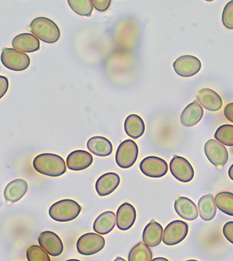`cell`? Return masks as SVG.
Masks as SVG:
<instances>
[{"mask_svg": "<svg viewBox=\"0 0 233 261\" xmlns=\"http://www.w3.org/2000/svg\"><path fill=\"white\" fill-rule=\"evenodd\" d=\"M172 175L181 182H189L194 179L195 171L192 165L184 158L175 155L170 163Z\"/></svg>", "mask_w": 233, "mask_h": 261, "instance_id": "obj_11", "label": "cell"}, {"mask_svg": "<svg viewBox=\"0 0 233 261\" xmlns=\"http://www.w3.org/2000/svg\"><path fill=\"white\" fill-rule=\"evenodd\" d=\"M124 127L128 136L133 139L140 138L145 131V122L137 114H130L125 119Z\"/></svg>", "mask_w": 233, "mask_h": 261, "instance_id": "obj_25", "label": "cell"}, {"mask_svg": "<svg viewBox=\"0 0 233 261\" xmlns=\"http://www.w3.org/2000/svg\"><path fill=\"white\" fill-rule=\"evenodd\" d=\"M224 115L229 121L233 123V102L229 103L224 108Z\"/></svg>", "mask_w": 233, "mask_h": 261, "instance_id": "obj_35", "label": "cell"}, {"mask_svg": "<svg viewBox=\"0 0 233 261\" xmlns=\"http://www.w3.org/2000/svg\"><path fill=\"white\" fill-rule=\"evenodd\" d=\"M139 149L133 140H127L118 146L115 155L116 165L120 168L129 169L135 163L138 156Z\"/></svg>", "mask_w": 233, "mask_h": 261, "instance_id": "obj_5", "label": "cell"}, {"mask_svg": "<svg viewBox=\"0 0 233 261\" xmlns=\"http://www.w3.org/2000/svg\"><path fill=\"white\" fill-rule=\"evenodd\" d=\"M204 115V110L197 100L193 101L181 112L180 122L185 127H193L201 121Z\"/></svg>", "mask_w": 233, "mask_h": 261, "instance_id": "obj_18", "label": "cell"}, {"mask_svg": "<svg viewBox=\"0 0 233 261\" xmlns=\"http://www.w3.org/2000/svg\"><path fill=\"white\" fill-rule=\"evenodd\" d=\"M9 83L8 78L0 75V100L5 96L8 91Z\"/></svg>", "mask_w": 233, "mask_h": 261, "instance_id": "obj_34", "label": "cell"}, {"mask_svg": "<svg viewBox=\"0 0 233 261\" xmlns=\"http://www.w3.org/2000/svg\"><path fill=\"white\" fill-rule=\"evenodd\" d=\"M186 261H199V260H194V259H191V260H186Z\"/></svg>", "mask_w": 233, "mask_h": 261, "instance_id": "obj_40", "label": "cell"}, {"mask_svg": "<svg viewBox=\"0 0 233 261\" xmlns=\"http://www.w3.org/2000/svg\"><path fill=\"white\" fill-rule=\"evenodd\" d=\"M216 205L221 212L233 217V193L230 192H219L215 197Z\"/></svg>", "mask_w": 233, "mask_h": 261, "instance_id": "obj_27", "label": "cell"}, {"mask_svg": "<svg viewBox=\"0 0 233 261\" xmlns=\"http://www.w3.org/2000/svg\"><path fill=\"white\" fill-rule=\"evenodd\" d=\"M198 213L200 218L205 222H209L217 215V205L213 194L202 196L198 201Z\"/></svg>", "mask_w": 233, "mask_h": 261, "instance_id": "obj_24", "label": "cell"}, {"mask_svg": "<svg viewBox=\"0 0 233 261\" xmlns=\"http://www.w3.org/2000/svg\"><path fill=\"white\" fill-rule=\"evenodd\" d=\"M129 261H151L152 260V252L150 247L144 243H139L129 251Z\"/></svg>", "mask_w": 233, "mask_h": 261, "instance_id": "obj_26", "label": "cell"}, {"mask_svg": "<svg viewBox=\"0 0 233 261\" xmlns=\"http://www.w3.org/2000/svg\"><path fill=\"white\" fill-rule=\"evenodd\" d=\"M1 62L4 66L13 71H24L30 66V58L26 53L13 48L3 49Z\"/></svg>", "mask_w": 233, "mask_h": 261, "instance_id": "obj_4", "label": "cell"}, {"mask_svg": "<svg viewBox=\"0 0 233 261\" xmlns=\"http://www.w3.org/2000/svg\"><path fill=\"white\" fill-rule=\"evenodd\" d=\"M204 151L208 161L215 167H223L228 161V150L217 140H208L204 146Z\"/></svg>", "mask_w": 233, "mask_h": 261, "instance_id": "obj_9", "label": "cell"}, {"mask_svg": "<svg viewBox=\"0 0 233 261\" xmlns=\"http://www.w3.org/2000/svg\"><path fill=\"white\" fill-rule=\"evenodd\" d=\"M93 163V157L89 152L76 150L66 158V165L72 171H82L88 168Z\"/></svg>", "mask_w": 233, "mask_h": 261, "instance_id": "obj_17", "label": "cell"}, {"mask_svg": "<svg viewBox=\"0 0 233 261\" xmlns=\"http://www.w3.org/2000/svg\"><path fill=\"white\" fill-rule=\"evenodd\" d=\"M175 212L181 218L187 221L196 220L198 217L197 206L192 200L185 197H180L174 203Z\"/></svg>", "mask_w": 233, "mask_h": 261, "instance_id": "obj_20", "label": "cell"}, {"mask_svg": "<svg viewBox=\"0 0 233 261\" xmlns=\"http://www.w3.org/2000/svg\"><path fill=\"white\" fill-rule=\"evenodd\" d=\"M70 8L81 16L90 17L94 5L92 0H68Z\"/></svg>", "mask_w": 233, "mask_h": 261, "instance_id": "obj_28", "label": "cell"}, {"mask_svg": "<svg viewBox=\"0 0 233 261\" xmlns=\"http://www.w3.org/2000/svg\"><path fill=\"white\" fill-rule=\"evenodd\" d=\"M228 176L233 181V164L230 166V169H229Z\"/></svg>", "mask_w": 233, "mask_h": 261, "instance_id": "obj_36", "label": "cell"}, {"mask_svg": "<svg viewBox=\"0 0 233 261\" xmlns=\"http://www.w3.org/2000/svg\"><path fill=\"white\" fill-rule=\"evenodd\" d=\"M115 224V214L112 211H106L97 217L93 228L99 235H107L114 229Z\"/></svg>", "mask_w": 233, "mask_h": 261, "instance_id": "obj_23", "label": "cell"}, {"mask_svg": "<svg viewBox=\"0 0 233 261\" xmlns=\"http://www.w3.org/2000/svg\"><path fill=\"white\" fill-rule=\"evenodd\" d=\"M216 140L224 146L233 147V125L225 124L218 127L215 134Z\"/></svg>", "mask_w": 233, "mask_h": 261, "instance_id": "obj_29", "label": "cell"}, {"mask_svg": "<svg viewBox=\"0 0 233 261\" xmlns=\"http://www.w3.org/2000/svg\"><path fill=\"white\" fill-rule=\"evenodd\" d=\"M28 190V184L24 179H15L7 185L4 190V197L10 203L22 199Z\"/></svg>", "mask_w": 233, "mask_h": 261, "instance_id": "obj_15", "label": "cell"}, {"mask_svg": "<svg viewBox=\"0 0 233 261\" xmlns=\"http://www.w3.org/2000/svg\"><path fill=\"white\" fill-rule=\"evenodd\" d=\"M189 226L181 220H175L166 226L163 234V242L168 246L178 245L187 238Z\"/></svg>", "mask_w": 233, "mask_h": 261, "instance_id": "obj_8", "label": "cell"}, {"mask_svg": "<svg viewBox=\"0 0 233 261\" xmlns=\"http://www.w3.org/2000/svg\"><path fill=\"white\" fill-rule=\"evenodd\" d=\"M13 49L22 53H32L39 50V40L30 33H22L15 36L12 41Z\"/></svg>", "mask_w": 233, "mask_h": 261, "instance_id": "obj_19", "label": "cell"}, {"mask_svg": "<svg viewBox=\"0 0 233 261\" xmlns=\"http://www.w3.org/2000/svg\"><path fill=\"white\" fill-rule=\"evenodd\" d=\"M222 22L225 28L233 30V1L225 5L222 13Z\"/></svg>", "mask_w": 233, "mask_h": 261, "instance_id": "obj_31", "label": "cell"}, {"mask_svg": "<svg viewBox=\"0 0 233 261\" xmlns=\"http://www.w3.org/2000/svg\"><path fill=\"white\" fill-rule=\"evenodd\" d=\"M28 261H51L49 253L39 245H32L27 250Z\"/></svg>", "mask_w": 233, "mask_h": 261, "instance_id": "obj_30", "label": "cell"}, {"mask_svg": "<svg viewBox=\"0 0 233 261\" xmlns=\"http://www.w3.org/2000/svg\"><path fill=\"white\" fill-rule=\"evenodd\" d=\"M30 30L38 39L49 44L56 43L61 36L60 28L57 24L45 17L34 19L30 24Z\"/></svg>", "mask_w": 233, "mask_h": 261, "instance_id": "obj_2", "label": "cell"}, {"mask_svg": "<svg viewBox=\"0 0 233 261\" xmlns=\"http://www.w3.org/2000/svg\"><path fill=\"white\" fill-rule=\"evenodd\" d=\"M140 169L145 176L158 178L165 176L169 171V166L161 158L148 156L141 161Z\"/></svg>", "mask_w": 233, "mask_h": 261, "instance_id": "obj_10", "label": "cell"}, {"mask_svg": "<svg viewBox=\"0 0 233 261\" xmlns=\"http://www.w3.org/2000/svg\"><path fill=\"white\" fill-rule=\"evenodd\" d=\"M173 66L175 72L180 77H190L200 72L202 63L197 57L187 55L178 57Z\"/></svg>", "mask_w": 233, "mask_h": 261, "instance_id": "obj_7", "label": "cell"}, {"mask_svg": "<svg viewBox=\"0 0 233 261\" xmlns=\"http://www.w3.org/2000/svg\"><path fill=\"white\" fill-rule=\"evenodd\" d=\"M106 245L104 238L99 234L89 233L84 234L78 240L76 248L78 253L84 256H91L102 250Z\"/></svg>", "mask_w": 233, "mask_h": 261, "instance_id": "obj_6", "label": "cell"}, {"mask_svg": "<svg viewBox=\"0 0 233 261\" xmlns=\"http://www.w3.org/2000/svg\"><path fill=\"white\" fill-rule=\"evenodd\" d=\"M81 205L72 199L57 201L50 207L49 214L52 220L59 222H67L75 220L81 212Z\"/></svg>", "mask_w": 233, "mask_h": 261, "instance_id": "obj_3", "label": "cell"}, {"mask_svg": "<svg viewBox=\"0 0 233 261\" xmlns=\"http://www.w3.org/2000/svg\"><path fill=\"white\" fill-rule=\"evenodd\" d=\"M40 247L44 249L50 256L56 257L60 256L64 250L62 240L54 232H42L38 238Z\"/></svg>", "mask_w": 233, "mask_h": 261, "instance_id": "obj_12", "label": "cell"}, {"mask_svg": "<svg viewBox=\"0 0 233 261\" xmlns=\"http://www.w3.org/2000/svg\"><path fill=\"white\" fill-rule=\"evenodd\" d=\"M197 102L209 112H218L223 106V100L220 95L212 89H200L196 95Z\"/></svg>", "mask_w": 233, "mask_h": 261, "instance_id": "obj_13", "label": "cell"}, {"mask_svg": "<svg viewBox=\"0 0 233 261\" xmlns=\"http://www.w3.org/2000/svg\"><path fill=\"white\" fill-rule=\"evenodd\" d=\"M164 228L159 223L152 220L145 226L143 233V241L149 247H155L161 243Z\"/></svg>", "mask_w": 233, "mask_h": 261, "instance_id": "obj_22", "label": "cell"}, {"mask_svg": "<svg viewBox=\"0 0 233 261\" xmlns=\"http://www.w3.org/2000/svg\"><path fill=\"white\" fill-rule=\"evenodd\" d=\"M223 233L227 241L233 245V222H228L223 228Z\"/></svg>", "mask_w": 233, "mask_h": 261, "instance_id": "obj_33", "label": "cell"}, {"mask_svg": "<svg viewBox=\"0 0 233 261\" xmlns=\"http://www.w3.org/2000/svg\"><path fill=\"white\" fill-rule=\"evenodd\" d=\"M87 148L94 155L107 157L112 153L113 146L111 142L104 137H91L87 142Z\"/></svg>", "mask_w": 233, "mask_h": 261, "instance_id": "obj_21", "label": "cell"}, {"mask_svg": "<svg viewBox=\"0 0 233 261\" xmlns=\"http://www.w3.org/2000/svg\"><path fill=\"white\" fill-rule=\"evenodd\" d=\"M33 167L41 174L51 177L62 176L66 171L64 159L53 153H42L36 156L33 161Z\"/></svg>", "mask_w": 233, "mask_h": 261, "instance_id": "obj_1", "label": "cell"}, {"mask_svg": "<svg viewBox=\"0 0 233 261\" xmlns=\"http://www.w3.org/2000/svg\"><path fill=\"white\" fill-rule=\"evenodd\" d=\"M136 220V211L133 205L129 203L122 204L118 209L116 214V224L120 230H128L132 226Z\"/></svg>", "mask_w": 233, "mask_h": 261, "instance_id": "obj_14", "label": "cell"}, {"mask_svg": "<svg viewBox=\"0 0 233 261\" xmlns=\"http://www.w3.org/2000/svg\"><path fill=\"white\" fill-rule=\"evenodd\" d=\"M113 261H127L125 260V259L121 258V257H118V258H116L114 259Z\"/></svg>", "mask_w": 233, "mask_h": 261, "instance_id": "obj_38", "label": "cell"}, {"mask_svg": "<svg viewBox=\"0 0 233 261\" xmlns=\"http://www.w3.org/2000/svg\"><path fill=\"white\" fill-rule=\"evenodd\" d=\"M151 261H169L167 258H163V257H157V258H155L152 259Z\"/></svg>", "mask_w": 233, "mask_h": 261, "instance_id": "obj_37", "label": "cell"}, {"mask_svg": "<svg viewBox=\"0 0 233 261\" xmlns=\"http://www.w3.org/2000/svg\"><path fill=\"white\" fill-rule=\"evenodd\" d=\"M66 261H81V260H78V259H69V260H67Z\"/></svg>", "mask_w": 233, "mask_h": 261, "instance_id": "obj_39", "label": "cell"}, {"mask_svg": "<svg viewBox=\"0 0 233 261\" xmlns=\"http://www.w3.org/2000/svg\"><path fill=\"white\" fill-rule=\"evenodd\" d=\"M120 177L118 173L108 172L99 177L97 180L95 188L100 197L110 195L120 186Z\"/></svg>", "mask_w": 233, "mask_h": 261, "instance_id": "obj_16", "label": "cell"}, {"mask_svg": "<svg viewBox=\"0 0 233 261\" xmlns=\"http://www.w3.org/2000/svg\"><path fill=\"white\" fill-rule=\"evenodd\" d=\"M94 7L100 12H104L110 7V0H92Z\"/></svg>", "mask_w": 233, "mask_h": 261, "instance_id": "obj_32", "label": "cell"}]
</instances>
